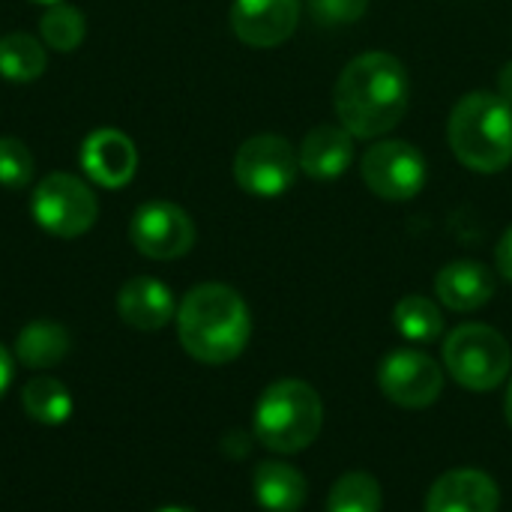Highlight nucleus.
<instances>
[{"instance_id":"nucleus-5","label":"nucleus","mask_w":512,"mask_h":512,"mask_svg":"<svg viewBox=\"0 0 512 512\" xmlns=\"http://www.w3.org/2000/svg\"><path fill=\"white\" fill-rule=\"evenodd\" d=\"M444 366L465 390L489 393L507 381L512 348L489 324H462L444 342Z\"/></svg>"},{"instance_id":"nucleus-28","label":"nucleus","mask_w":512,"mask_h":512,"mask_svg":"<svg viewBox=\"0 0 512 512\" xmlns=\"http://www.w3.org/2000/svg\"><path fill=\"white\" fill-rule=\"evenodd\" d=\"M498 96H504L512 105V60L504 63V69L498 72Z\"/></svg>"},{"instance_id":"nucleus-26","label":"nucleus","mask_w":512,"mask_h":512,"mask_svg":"<svg viewBox=\"0 0 512 512\" xmlns=\"http://www.w3.org/2000/svg\"><path fill=\"white\" fill-rule=\"evenodd\" d=\"M495 261H498V270L501 276L512 282V225L504 231V237L498 240V249H495Z\"/></svg>"},{"instance_id":"nucleus-21","label":"nucleus","mask_w":512,"mask_h":512,"mask_svg":"<svg viewBox=\"0 0 512 512\" xmlns=\"http://www.w3.org/2000/svg\"><path fill=\"white\" fill-rule=\"evenodd\" d=\"M393 324L408 342H435L444 333V315L435 300L408 294L393 309Z\"/></svg>"},{"instance_id":"nucleus-25","label":"nucleus","mask_w":512,"mask_h":512,"mask_svg":"<svg viewBox=\"0 0 512 512\" xmlns=\"http://www.w3.org/2000/svg\"><path fill=\"white\" fill-rule=\"evenodd\" d=\"M312 21L321 27L354 24L369 12V0H309Z\"/></svg>"},{"instance_id":"nucleus-17","label":"nucleus","mask_w":512,"mask_h":512,"mask_svg":"<svg viewBox=\"0 0 512 512\" xmlns=\"http://www.w3.org/2000/svg\"><path fill=\"white\" fill-rule=\"evenodd\" d=\"M252 492L267 512H300L306 504V477L285 462H261L252 474Z\"/></svg>"},{"instance_id":"nucleus-9","label":"nucleus","mask_w":512,"mask_h":512,"mask_svg":"<svg viewBox=\"0 0 512 512\" xmlns=\"http://www.w3.org/2000/svg\"><path fill=\"white\" fill-rule=\"evenodd\" d=\"M129 240L144 258L174 261L195 246V222L174 201H147L129 222Z\"/></svg>"},{"instance_id":"nucleus-22","label":"nucleus","mask_w":512,"mask_h":512,"mask_svg":"<svg viewBox=\"0 0 512 512\" xmlns=\"http://www.w3.org/2000/svg\"><path fill=\"white\" fill-rule=\"evenodd\" d=\"M39 36L42 42L51 48V51H60V54H69L75 51L84 36H87V18L78 6L72 3H51L42 18H39Z\"/></svg>"},{"instance_id":"nucleus-29","label":"nucleus","mask_w":512,"mask_h":512,"mask_svg":"<svg viewBox=\"0 0 512 512\" xmlns=\"http://www.w3.org/2000/svg\"><path fill=\"white\" fill-rule=\"evenodd\" d=\"M504 411H507V423L512 426V384H510V390H507V402H504Z\"/></svg>"},{"instance_id":"nucleus-23","label":"nucleus","mask_w":512,"mask_h":512,"mask_svg":"<svg viewBox=\"0 0 512 512\" xmlns=\"http://www.w3.org/2000/svg\"><path fill=\"white\" fill-rule=\"evenodd\" d=\"M327 512H381V486L366 471L339 477L327 495Z\"/></svg>"},{"instance_id":"nucleus-6","label":"nucleus","mask_w":512,"mask_h":512,"mask_svg":"<svg viewBox=\"0 0 512 512\" xmlns=\"http://www.w3.org/2000/svg\"><path fill=\"white\" fill-rule=\"evenodd\" d=\"M30 216L45 234L75 240L96 225L99 201L81 177L69 171H54L36 183L30 195Z\"/></svg>"},{"instance_id":"nucleus-19","label":"nucleus","mask_w":512,"mask_h":512,"mask_svg":"<svg viewBox=\"0 0 512 512\" xmlns=\"http://www.w3.org/2000/svg\"><path fill=\"white\" fill-rule=\"evenodd\" d=\"M21 408L39 426H63L72 417V393L51 375H36L21 387Z\"/></svg>"},{"instance_id":"nucleus-10","label":"nucleus","mask_w":512,"mask_h":512,"mask_svg":"<svg viewBox=\"0 0 512 512\" xmlns=\"http://www.w3.org/2000/svg\"><path fill=\"white\" fill-rule=\"evenodd\" d=\"M378 384L381 393L399 408H429L444 390V372L429 354L417 348H399L381 360Z\"/></svg>"},{"instance_id":"nucleus-18","label":"nucleus","mask_w":512,"mask_h":512,"mask_svg":"<svg viewBox=\"0 0 512 512\" xmlns=\"http://www.w3.org/2000/svg\"><path fill=\"white\" fill-rule=\"evenodd\" d=\"M69 348H72V336L57 321H30L15 336V360L36 372L63 363Z\"/></svg>"},{"instance_id":"nucleus-13","label":"nucleus","mask_w":512,"mask_h":512,"mask_svg":"<svg viewBox=\"0 0 512 512\" xmlns=\"http://www.w3.org/2000/svg\"><path fill=\"white\" fill-rule=\"evenodd\" d=\"M498 507V483L477 468L441 474L426 495V512H498Z\"/></svg>"},{"instance_id":"nucleus-1","label":"nucleus","mask_w":512,"mask_h":512,"mask_svg":"<svg viewBox=\"0 0 512 512\" xmlns=\"http://www.w3.org/2000/svg\"><path fill=\"white\" fill-rule=\"evenodd\" d=\"M411 105V78L405 63L390 51L357 54L336 78L333 108L354 138H384Z\"/></svg>"},{"instance_id":"nucleus-3","label":"nucleus","mask_w":512,"mask_h":512,"mask_svg":"<svg viewBox=\"0 0 512 512\" xmlns=\"http://www.w3.org/2000/svg\"><path fill=\"white\" fill-rule=\"evenodd\" d=\"M456 159L477 174H498L512 162V105L489 90L465 93L447 120Z\"/></svg>"},{"instance_id":"nucleus-11","label":"nucleus","mask_w":512,"mask_h":512,"mask_svg":"<svg viewBox=\"0 0 512 512\" xmlns=\"http://www.w3.org/2000/svg\"><path fill=\"white\" fill-rule=\"evenodd\" d=\"M228 21L243 45L276 48L294 36L300 21V0H234Z\"/></svg>"},{"instance_id":"nucleus-24","label":"nucleus","mask_w":512,"mask_h":512,"mask_svg":"<svg viewBox=\"0 0 512 512\" xmlns=\"http://www.w3.org/2000/svg\"><path fill=\"white\" fill-rule=\"evenodd\" d=\"M33 168L36 162H33L30 147L21 138L3 135L0 138V186L9 192L24 189L33 180Z\"/></svg>"},{"instance_id":"nucleus-30","label":"nucleus","mask_w":512,"mask_h":512,"mask_svg":"<svg viewBox=\"0 0 512 512\" xmlns=\"http://www.w3.org/2000/svg\"><path fill=\"white\" fill-rule=\"evenodd\" d=\"M153 512H195V510H189V507H162V510H153Z\"/></svg>"},{"instance_id":"nucleus-15","label":"nucleus","mask_w":512,"mask_h":512,"mask_svg":"<svg viewBox=\"0 0 512 512\" xmlns=\"http://www.w3.org/2000/svg\"><path fill=\"white\" fill-rule=\"evenodd\" d=\"M300 171L312 180H336L354 162V135L342 123H321L309 129L297 147Z\"/></svg>"},{"instance_id":"nucleus-14","label":"nucleus","mask_w":512,"mask_h":512,"mask_svg":"<svg viewBox=\"0 0 512 512\" xmlns=\"http://www.w3.org/2000/svg\"><path fill=\"white\" fill-rule=\"evenodd\" d=\"M117 315L132 330L153 333L171 324V318H177V303L165 282L153 276H132L117 291Z\"/></svg>"},{"instance_id":"nucleus-4","label":"nucleus","mask_w":512,"mask_h":512,"mask_svg":"<svg viewBox=\"0 0 512 512\" xmlns=\"http://www.w3.org/2000/svg\"><path fill=\"white\" fill-rule=\"evenodd\" d=\"M324 405L321 396L297 378L270 384L255 405V438L282 456L300 453L321 435Z\"/></svg>"},{"instance_id":"nucleus-2","label":"nucleus","mask_w":512,"mask_h":512,"mask_svg":"<svg viewBox=\"0 0 512 512\" xmlns=\"http://www.w3.org/2000/svg\"><path fill=\"white\" fill-rule=\"evenodd\" d=\"M252 336L246 300L222 282L195 285L177 306V339L183 351L207 366H225L243 354Z\"/></svg>"},{"instance_id":"nucleus-7","label":"nucleus","mask_w":512,"mask_h":512,"mask_svg":"<svg viewBox=\"0 0 512 512\" xmlns=\"http://www.w3.org/2000/svg\"><path fill=\"white\" fill-rule=\"evenodd\" d=\"M300 171L297 147L276 132L252 135L240 144L234 156V180L246 195L279 198L285 195Z\"/></svg>"},{"instance_id":"nucleus-8","label":"nucleus","mask_w":512,"mask_h":512,"mask_svg":"<svg viewBox=\"0 0 512 512\" xmlns=\"http://www.w3.org/2000/svg\"><path fill=\"white\" fill-rule=\"evenodd\" d=\"M360 177L384 201H411L426 186V156L402 138H378L360 159Z\"/></svg>"},{"instance_id":"nucleus-12","label":"nucleus","mask_w":512,"mask_h":512,"mask_svg":"<svg viewBox=\"0 0 512 512\" xmlns=\"http://www.w3.org/2000/svg\"><path fill=\"white\" fill-rule=\"evenodd\" d=\"M81 168L96 186L120 189L138 171V147L120 129H96L81 144Z\"/></svg>"},{"instance_id":"nucleus-20","label":"nucleus","mask_w":512,"mask_h":512,"mask_svg":"<svg viewBox=\"0 0 512 512\" xmlns=\"http://www.w3.org/2000/svg\"><path fill=\"white\" fill-rule=\"evenodd\" d=\"M48 66L45 42L30 33H6L0 36V78L15 84H30L42 78Z\"/></svg>"},{"instance_id":"nucleus-27","label":"nucleus","mask_w":512,"mask_h":512,"mask_svg":"<svg viewBox=\"0 0 512 512\" xmlns=\"http://www.w3.org/2000/svg\"><path fill=\"white\" fill-rule=\"evenodd\" d=\"M12 378H15V357L9 354V348H6V345H0V399L9 393Z\"/></svg>"},{"instance_id":"nucleus-31","label":"nucleus","mask_w":512,"mask_h":512,"mask_svg":"<svg viewBox=\"0 0 512 512\" xmlns=\"http://www.w3.org/2000/svg\"><path fill=\"white\" fill-rule=\"evenodd\" d=\"M33 3H45V6H51V3H60V0H33Z\"/></svg>"},{"instance_id":"nucleus-16","label":"nucleus","mask_w":512,"mask_h":512,"mask_svg":"<svg viewBox=\"0 0 512 512\" xmlns=\"http://www.w3.org/2000/svg\"><path fill=\"white\" fill-rule=\"evenodd\" d=\"M435 294L453 312H474L495 297V276L480 261H450L435 276Z\"/></svg>"}]
</instances>
